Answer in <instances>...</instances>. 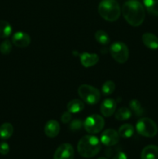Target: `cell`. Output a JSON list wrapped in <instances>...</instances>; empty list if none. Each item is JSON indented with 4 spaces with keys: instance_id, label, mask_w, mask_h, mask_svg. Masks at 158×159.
<instances>
[{
    "instance_id": "cell-1",
    "label": "cell",
    "mask_w": 158,
    "mask_h": 159,
    "mask_svg": "<svg viewBox=\"0 0 158 159\" xmlns=\"http://www.w3.org/2000/svg\"><path fill=\"white\" fill-rule=\"evenodd\" d=\"M121 12L127 23L133 26H139L145 19V10L139 2L129 0L123 4Z\"/></svg>"
},
{
    "instance_id": "cell-2",
    "label": "cell",
    "mask_w": 158,
    "mask_h": 159,
    "mask_svg": "<svg viewBox=\"0 0 158 159\" xmlns=\"http://www.w3.org/2000/svg\"><path fill=\"white\" fill-rule=\"evenodd\" d=\"M77 152L81 156L86 158H93L99 153L102 145L99 138L93 135L82 137L77 144Z\"/></svg>"
},
{
    "instance_id": "cell-3",
    "label": "cell",
    "mask_w": 158,
    "mask_h": 159,
    "mask_svg": "<svg viewBox=\"0 0 158 159\" xmlns=\"http://www.w3.org/2000/svg\"><path fill=\"white\" fill-rule=\"evenodd\" d=\"M99 15L108 22H115L119 18L121 9L116 0H102L98 7Z\"/></svg>"
},
{
    "instance_id": "cell-4",
    "label": "cell",
    "mask_w": 158,
    "mask_h": 159,
    "mask_svg": "<svg viewBox=\"0 0 158 159\" xmlns=\"http://www.w3.org/2000/svg\"><path fill=\"white\" fill-rule=\"evenodd\" d=\"M77 93L82 100L88 105H95L100 100L101 94L99 89L87 84L81 85L77 89Z\"/></svg>"
},
{
    "instance_id": "cell-5",
    "label": "cell",
    "mask_w": 158,
    "mask_h": 159,
    "mask_svg": "<svg viewBox=\"0 0 158 159\" xmlns=\"http://www.w3.org/2000/svg\"><path fill=\"white\" fill-rule=\"evenodd\" d=\"M136 130L137 133L142 136L146 138H153L157 134L158 127L153 120L143 117L136 123Z\"/></svg>"
},
{
    "instance_id": "cell-6",
    "label": "cell",
    "mask_w": 158,
    "mask_h": 159,
    "mask_svg": "<svg viewBox=\"0 0 158 159\" xmlns=\"http://www.w3.org/2000/svg\"><path fill=\"white\" fill-rule=\"evenodd\" d=\"M110 54L116 62L120 64L125 63L129 57L128 47L121 41L112 43L110 46Z\"/></svg>"
},
{
    "instance_id": "cell-7",
    "label": "cell",
    "mask_w": 158,
    "mask_h": 159,
    "mask_svg": "<svg viewBox=\"0 0 158 159\" xmlns=\"http://www.w3.org/2000/svg\"><path fill=\"white\" fill-rule=\"evenodd\" d=\"M105 126V120L102 116L93 114L88 116L84 122V127L88 134H95L102 131Z\"/></svg>"
},
{
    "instance_id": "cell-8",
    "label": "cell",
    "mask_w": 158,
    "mask_h": 159,
    "mask_svg": "<svg viewBox=\"0 0 158 159\" xmlns=\"http://www.w3.org/2000/svg\"><path fill=\"white\" fill-rule=\"evenodd\" d=\"M74 152L72 145L64 143L59 146L55 151L54 159H74Z\"/></svg>"
},
{
    "instance_id": "cell-9",
    "label": "cell",
    "mask_w": 158,
    "mask_h": 159,
    "mask_svg": "<svg viewBox=\"0 0 158 159\" xmlns=\"http://www.w3.org/2000/svg\"><path fill=\"white\" fill-rule=\"evenodd\" d=\"M119 134L114 129H107L101 136V142L105 146H113L119 141Z\"/></svg>"
},
{
    "instance_id": "cell-10",
    "label": "cell",
    "mask_w": 158,
    "mask_h": 159,
    "mask_svg": "<svg viewBox=\"0 0 158 159\" xmlns=\"http://www.w3.org/2000/svg\"><path fill=\"white\" fill-rule=\"evenodd\" d=\"M12 42L15 46L18 48H26L30 44L31 38L26 33L16 32L12 37Z\"/></svg>"
},
{
    "instance_id": "cell-11",
    "label": "cell",
    "mask_w": 158,
    "mask_h": 159,
    "mask_svg": "<svg viewBox=\"0 0 158 159\" xmlns=\"http://www.w3.org/2000/svg\"><path fill=\"white\" fill-rule=\"evenodd\" d=\"M116 110V102L113 99H106L102 102L100 111L105 117H109L114 114Z\"/></svg>"
},
{
    "instance_id": "cell-12",
    "label": "cell",
    "mask_w": 158,
    "mask_h": 159,
    "mask_svg": "<svg viewBox=\"0 0 158 159\" xmlns=\"http://www.w3.org/2000/svg\"><path fill=\"white\" fill-rule=\"evenodd\" d=\"M60 130V124L57 120H51L46 122L44 127V133L48 138H54L59 134Z\"/></svg>"
},
{
    "instance_id": "cell-13",
    "label": "cell",
    "mask_w": 158,
    "mask_h": 159,
    "mask_svg": "<svg viewBox=\"0 0 158 159\" xmlns=\"http://www.w3.org/2000/svg\"><path fill=\"white\" fill-rule=\"evenodd\" d=\"M99 57L96 54H91V53L85 52L82 53L80 55V61L81 65L85 68H90L99 62Z\"/></svg>"
},
{
    "instance_id": "cell-14",
    "label": "cell",
    "mask_w": 158,
    "mask_h": 159,
    "mask_svg": "<svg viewBox=\"0 0 158 159\" xmlns=\"http://www.w3.org/2000/svg\"><path fill=\"white\" fill-rule=\"evenodd\" d=\"M142 41L143 44L150 49H158V37L151 33H146L143 34Z\"/></svg>"
},
{
    "instance_id": "cell-15",
    "label": "cell",
    "mask_w": 158,
    "mask_h": 159,
    "mask_svg": "<svg viewBox=\"0 0 158 159\" xmlns=\"http://www.w3.org/2000/svg\"><path fill=\"white\" fill-rule=\"evenodd\" d=\"M141 159H158V146H146L141 152Z\"/></svg>"
},
{
    "instance_id": "cell-16",
    "label": "cell",
    "mask_w": 158,
    "mask_h": 159,
    "mask_svg": "<svg viewBox=\"0 0 158 159\" xmlns=\"http://www.w3.org/2000/svg\"><path fill=\"white\" fill-rule=\"evenodd\" d=\"M85 108V103L80 99H72L67 105V110L71 113H78Z\"/></svg>"
},
{
    "instance_id": "cell-17",
    "label": "cell",
    "mask_w": 158,
    "mask_h": 159,
    "mask_svg": "<svg viewBox=\"0 0 158 159\" xmlns=\"http://www.w3.org/2000/svg\"><path fill=\"white\" fill-rule=\"evenodd\" d=\"M13 127L10 123H4L0 126V138L7 140L13 134Z\"/></svg>"
},
{
    "instance_id": "cell-18",
    "label": "cell",
    "mask_w": 158,
    "mask_h": 159,
    "mask_svg": "<svg viewBox=\"0 0 158 159\" xmlns=\"http://www.w3.org/2000/svg\"><path fill=\"white\" fill-rule=\"evenodd\" d=\"M118 133H119V136L122 137V138H131L134 134V127L131 124H125L119 127Z\"/></svg>"
},
{
    "instance_id": "cell-19",
    "label": "cell",
    "mask_w": 158,
    "mask_h": 159,
    "mask_svg": "<svg viewBox=\"0 0 158 159\" xmlns=\"http://www.w3.org/2000/svg\"><path fill=\"white\" fill-rule=\"evenodd\" d=\"M12 28L9 22L0 20V37L6 38L9 37L12 34Z\"/></svg>"
},
{
    "instance_id": "cell-20",
    "label": "cell",
    "mask_w": 158,
    "mask_h": 159,
    "mask_svg": "<svg viewBox=\"0 0 158 159\" xmlns=\"http://www.w3.org/2000/svg\"><path fill=\"white\" fill-rule=\"evenodd\" d=\"M131 116V110H130L129 109L126 108V107H122V108H120L119 110L116 111V114H115L116 119L119 121L127 120L129 119Z\"/></svg>"
},
{
    "instance_id": "cell-21",
    "label": "cell",
    "mask_w": 158,
    "mask_h": 159,
    "mask_svg": "<svg viewBox=\"0 0 158 159\" xmlns=\"http://www.w3.org/2000/svg\"><path fill=\"white\" fill-rule=\"evenodd\" d=\"M94 37H95V40L102 45H106L110 42V38L108 34L104 30H102L96 31Z\"/></svg>"
},
{
    "instance_id": "cell-22",
    "label": "cell",
    "mask_w": 158,
    "mask_h": 159,
    "mask_svg": "<svg viewBox=\"0 0 158 159\" xmlns=\"http://www.w3.org/2000/svg\"><path fill=\"white\" fill-rule=\"evenodd\" d=\"M129 108L136 116H140L143 114L144 110L143 109L140 102L137 99H132L129 102Z\"/></svg>"
},
{
    "instance_id": "cell-23",
    "label": "cell",
    "mask_w": 158,
    "mask_h": 159,
    "mask_svg": "<svg viewBox=\"0 0 158 159\" xmlns=\"http://www.w3.org/2000/svg\"><path fill=\"white\" fill-rule=\"evenodd\" d=\"M116 89V85L112 81H107L102 85V92L104 96H109L112 94Z\"/></svg>"
},
{
    "instance_id": "cell-24",
    "label": "cell",
    "mask_w": 158,
    "mask_h": 159,
    "mask_svg": "<svg viewBox=\"0 0 158 159\" xmlns=\"http://www.w3.org/2000/svg\"><path fill=\"white\" fill-rule=\"evenodd\" d=\"M12 48V43L8 40H4V41L0 44V52L2 54H4V55H7V54H9V53L11 52Z\"/></svg>"
},
{
    "instance_id": "cell-25",
    "label": "cell",
    "mask_w": 158,
    "mask_h": 159,
    "mask_svg": "<svg viewBox=\"0 0 158 159\" xmlns=\"http://www.w3.org/2000/svg\"><path fill=\"white\" fill-rule=\"evenodd\" d=\"M82 126H84L83 122L81 120L75 119L71 121V123L70 124V129L73 130V131H76V130H80L82 127Z\"/></svg>"
},
{
    "instance_id": "cell-26",
    "label": "cell",
    "mask_w": 158,
    "mask_h": 159,
    "mask_svg": "<svg viewBox=\"0 0 158 159\" xmlns=\"http://www.w3.org/2000/svg\"><path fill=\"white\" fill-rule=\"evenodd\" d=\"M150 13L153 14L154 16H158V2H153L151 6L146 8Z\"/></svg>"
},
{
    "instance_id": "cell-27",
    "label": "cell",
    "mask_w": 158,
    "mask_h": 159,
    "mask_svg": "<svg viewBox=\"0 0 158 159\" xmlns=\"http://www.w3.org/2000/svg\"><path fill=\"white\" fill-rule=\"evenodd\" d=\"M9 146L6 142L0 143V154L3 155H6L9 153Z\"/></svg>"
},
{
    "instance_id": "cell-28",
    "label": "cell",
    "mask_w": 158,
    "mask_h": 159,
    "mask_svg": "<svg viewBox=\"0 0 158 159\" xmlns=\"http://www.w3.org/2000/svg\"><path fill=\"white\" fill-rule=\"evenodd\" d=\"M60 120H61V122L64 123V124H68L71 120V113L68 111L64 112L62 114Z\"/></svg>"
},
{
    "instance_id": "cell-29",
    "label": "cell",
    "mask_w": 158,
    "mask_h": 159,
    "mask_svg": "<svg viewBox=\"0 0 158 159\" xmlns=\"http://www.w3.org/2000/svg\"><path fill=\"white\" fill-rule=\"evenodd\" d=\"M112 159H127V156L123 152H119L113 157Z\"/></svg>"
},
{
    "instance_id": "cell-30",
    "label": "cell",
    "mask_w": 158,
    "mask_h": 159,
    "mask_svg": "<svg viewBox=\"0 0 158 159\" xmlns=\"http://www.w3.org/2000/svg\"><path fill=\"white\" fill-rule=\"evenodd\" d=\"M158 2V0H143V4L145 7L147 8L151 6L153 2Z\"/></svg>"
},
{
    "instance_id": "cell-31",
    "label": "cell",
    "mask_w": 158,
    "mask_h": 159,
    "mask_svg": "<svg viewBox=\"0 0 158 159\" xmlns=\"http://www.w3.org/2000/svg\"><path fill=\"white\" fill-rule=\"evenodd\" d=\"M98 159H107V158H103V157H102V158H98Z\"/></svg>"
}]
</instances>
